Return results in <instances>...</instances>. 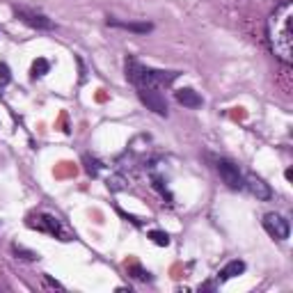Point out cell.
Here are the masks:
<instances>
[{
	"label": "cell",
	"mask_w": 293,
	"mask_h": 293,
	"mask_svg": "<svg viewBox=\"0 0 293 293\" xmlns=\"http://www.w3.org/2000/svg\"><path fill=\"white\" fill-rule=\"evenodd\" d=\"M12 83V71L5 62H0V87H7Z\"/></svg>",
	"instance_id": "cell-16"
},
{
	"label": "cell",
	"mask_w": 293,
	"mask_h": 293,
	"mask_svg": "<svg viewBox=\"0 0 293 293\" xmlns=\"http://www.w3.org/2000/svg\"><path fill=\"white\" fill-rule=\"evenodd\" d=\"M131 273H135L133 277H137V280H142V282H147V280H151V273H147V270H142L140 266H131Z\"/></svg>",
	"instance_id": "cell-17"
},
{
	"label": "cell",
	"mask_w": 293,
	"mask_h": 293,
	"mask_svg": "<svg viewBox=\"0 0 293 293\" xmlns=\"http://www.w3.org/2000/svg\"><path fill=\"white\" fill-rule=\"evenodd\" d=\"M284 176H287V181H291V179H293V169H291V167H289V169H287V172H284Z\"/></svg>",
	"instance_id": "cell-20"
},
{
	"label": "cell",
	"mask_w": 293,
	"mask_h": 293,
	"mask_svg": "<svg viewBox=\"0 0 293 293\" xmlns=\"http://www.w3.org/2000/svg\"><path fill=\"white\" fill-rule=\"evenodd\" d=\"M149 238H151V241H154L156 245H161V248H167V245H169V236L165 234V231H161V229L149 231Z\"/></svg>",
	"instance_id": "cell-15"
},
{
	"label": "cell",
	"mask_w": 293,
	"mask_h": 293,
	"mask_svg": "<svg viewBox=\"0 0 293 293\" xmlns=\"http://www.w3.org/2000/svg\"><path fill=\"white\" fill-rule=\"evenodd\" d=\"M124 71H126V78H128V83H133V85H135V89L137 87L161 89V87H167V85H172V83L179 78V71H165V69L147 67V64L137 62L135 57H126Z\"/></svg>",
	"instance_id": "cell-2"
},
{
	"label": "cell",
	"mask_w": 293,
	"mask_h": 293,
	"mask_svg": "<svg viewBox=\"0 0 293 293\" xmlns=\"http://www.w3.org/2000/svg\"><path fill=\"white\" fill-rule=\"evenodd\" d=\"M245 188H248L250 193L254 195L256 200H261V202L273 200V188H270L268 183L261 179V176H256V174H245Z\"/></svg>",
	"instance_id": "cell-8"
},
{
	"label": "cell",
	"mask_w": 293,
	"mask_h": 293,
	"mask_svg": "<svg viewBox=\"0 0 293 293\" xmlns=\"http://www.w3.org/2000/svg\"><path fill=\"white\" fill-rule=\"evenodd\" d=\"M28 225H30L32 229H37V231H46V234L60 238V241H71V234H69L67 227H64L62 222L55 218V215L39 213L37 218H30V222H28Z\"/></svg>",
	"instance_id": "cell-3"
},
{
	"label": "cell",
	"mask_w": 293,
	"mask_h": 293,
	"mask_svg": "<svg viewBox=\"0 0 293 293\" xmlns=\"http://www.w3.org/2000/svg\"><path fill=\"white\" fill-rule=\"evenodd\" d=\"M44 280H46V284H48V287L50 289H60V291H62V284H57V282H53V280H50V277H48V275H44Z\"/></svg>",
	"instance_id": "cell-19"
},
{
	"label": "cell",
	"mask_w": 293,
	"mask_h": 293,
	"mask_svg": "<svg viewBox=\"0 0 293 293\" xmlns=\"http://www.w3.org/2000/svg\"><path fill=\"white\" fill-rule=\"evenodd\" d=\"M12 250H14V254L21 256V259H25V261H37V259H39L37 252H32V250H25V248H21V245H12Z\"/></svg>",
	"instance_id": "cell-14"
},
{
	"label": "cell",
	"mask_w": 293,
	"mask_h": 293,
	"mask_svg": "<svg viewBox=\"0 0 293 293\" xmlns=\"http://www.w3.org/2000/svg\"><path fill=\"white\" fill-rule=\"evenodd\" d=\"M14 14H16L19 21H23L25 25H30L35 30H53V28H55L48 16H44V14H39V12H32V9H23V7L19 9V7H16Z\"/></svg>",
	"instance_id": "cell-7"
},
{
	"label": "cell",
	"mask_w": 293,
	"mask_h": 293,
	"mask_svg": "<svg viewBox=\"0 0 293 293\" xmlns=\"http://www.w3.org/2000/svg\"><path fill=\"white\" fill-rule=\"evenodd\" d=\"M215 169H218L220 179L227 183V188H231V190H243L245 188L243 172H241L236 163H231L229 158H215Z\"/></svg>",
	"instance_id": "cell-4"
},
{
	"label": "cell",
	"mask_w": 293,
	"mask_h": 293,
	"mask_svg": "<svg viewBox=\"0 0 293 293\" xmlns=\"http://www.w3.org/2000/svg\"><path fill=\"white\" fill-rule=\"evenodd\" d=\"M83 163H85V172H87L89 176H99V172H101V167H103V165H101L96 158L85 156V158H83Z\"/></svg>",
	"instance_id": "cell-13"
},
{
	"label": "cell",
	"mask_w": 293,
	"mask_h": 293,
	"mask_svg": "<svg viewBox=\"0 0 293 293\" xmlns=\"http://www.w3.org/2000/svg\"><path fill=\"white\" fill-rule=\"evenodd\" d=\"M245 273V261H241V259H234V261H229L225 266V268L218 273V280L220 282H227V280H234V277H238V275Z\"/></svg>",
	"instance_id": "cell-11"
},
{
	"label": "cell",
	"mask_w": 293,
	"mask_h": 293,
	"mask_svg": "<svg viewBox=\"0 0 293 293\" xmlns=\"http://www.w3.org/2000/svg\"><path fill=\"white\" fill-rule=\"evenodd\" d=\"M108 188H110V190H122V188H124V179H122V176L108 179Z\"/></svg>",
	"instance_id": "cell-18"
},
{
	"label": "cell",
	"mask_w": 293,
	"mask_h": 293,
	"mask_svg": "<svg viewBox=\"0 0 293 293\" xmlns=\"http://www.w3.org/2000/svg\"><path fill=\"white\" fill-rule=\"evenodd\" d=\"M263 229L268 231L275 241H287L291 234V222L280 213H266L263 215Z\"/></svg>",
	"instance_id": "cell-6"
},
{
	"label": "cell",
	"mask_w": 293,
	"mask_h": 293,
	"mask_svg": "<svg viewBox=\"0 0 293 293\" xmlns=\"http://www.w3.org/2000/svg\"><path fill=\"white\" fill-rule=\"evenodd\" d=\"M137 96L142 101L144 106L149 108L151 113L161 115V117H167V101L163 96L161 89H154V87H137Z\"/></svg>",
	"instance_id": "cell-5"
},
{
	"label": "cell",
	"mask_w": 293,
	"mask_h": 293,
	"mask_svg": "<svg viewBox=\"0 0 293 293\" xmlns=\"http://www.w3.org/2000/svg\"><path fill=\"white\" fill-rule=\"evenodd\" d=\"M50 69V62L48 60H44V57H37L35 62H32V78H42V76L48 74Z\"/></svg>",
	"instance_id": "cell-12"
},
{
	"label": "cell",
	"mask_w": 293,
	"mask_h": 293,
	"mask_svg": "<svg viewBox=\"0 0 293 293\" xmlns=\"http://www.w3.org/2000/svg\"><path fill=\"white\" fill-rule=\"evenodd\" d=\"M268 44L277 60L293 62V2L284 0L268 19Z\"/></svg>",
	"instance_id": "cell-1"
},
{
	"label": "cell",
	"mask_w": 293,
	"mask_h": 293,
	"mask_svg": "<svg viewBox=\"0 0 293 293\" xmlns=\"http://www.w3.org/2000/svg\"><path fill=\"white\" fill-rule=\"evenodd\" d=\"M174 96H176V101H179L181 106H186V108H202V106H204V99H202L200 94L195 92V89H190V87L179 89Z\"/></svg>",
	"instance_id": "cell-10"
},
{
	"label": "cell",
	"mask_w": 293,
	"mask_h": 293,
	"mask_svg": "<svg viewBox=\"0 0 293 293\" xmlns=\"http://www.w3.org/2000/svg\"><path fill=\"white\" fill-rule=\"evenodd\" d=\"M108 25L110 28H119V30L137 32V35H147V32L154 30L151 23H133V21H122V19H115V16H108Z\"/></svg>",
	"instance_id": "cell-9"
}]
</instances>
